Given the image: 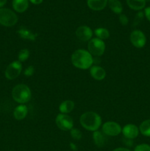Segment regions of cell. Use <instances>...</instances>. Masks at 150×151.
<instances>
[{
  "instance_id": "obj_2",
  "label": "cell",
  "mask_w": 150,
  "mask_h": 151,
  "mask_svg": "<svg viewBox=\"0 0 150 151\" xmlns=\"http://www.w3.org/2000/svg\"><path fill=\"white\" fill-rule=\"evenodd\" d=\"M79 122L85 129L89 131H96L101 125V118L94 111H87L82 114L79 118Z\"/></svg>"
},
{
  "instance_id": "obj_7",
  "label": "cell",
  "mask_w": 150,
  "mask_h": 151,
  "mask_svg": "<svg viewBox=\"0 0 150 151\" xmlns=\"http://www.w3.org/2000/svg\"><path fill=\"white\" fill-rule=\"evenodd\" d=\"M22 71V65L19 60H15L10 63L6 69L4 75L7 79L14 80L20 75Z\"/></svg>"
},
{
  "instance_id": "obj_14",
  "label": "cell",
  "mask_w": 150,
  "mask_h": 151,
  "mask_svg": "<svg viewBox=\"0 0 150 151\" xmlns=\"http://www.w3.org/2000/svg\"><path fill=\"white\" fill-rule=\"evenodd\" d=\"M28 114V109L25 105L21 104L18 106L13 111V116L17 120H22Z\"/></svg>"
},
{
  "instance_id": "obj_33",
  "label": "cell",
  "mask_w": 150,
  "mask_h": 151,
  "mask_svg": "<svg viewBox=\"0 0 150 151\" xmlns=\"http://www.w3.org/2000/svg\"><path fill=\"white\" fill-rule=\"evenodd\" d=\"M7 0H0V7H3L7 3Z\"/></svg>"
},
{
  "instance_id": "obj_8",
  "label": "cell",
  "mask_w": 150,
  "mask_h": 151,
  "mask_svg": "<svg viewBox=\"0 0 150 151\" xmlns=\"http://www.w3.org/2000/svg\"><path fill=\"white\" fill-rule=\"evenodd\" d=\"M122 128L118 122L113 121H107L102 125V132L105 135L110 137H116L121 133Z\"/></svg>"
},
{
  "instance_id": "obj_5",
  "label": "cell",
  "mask_w": 150,
  "mask_h": 151,
  "mask_svg": "<svg viewBox=\"0 0 150 151\" xmlns=\"http://www.w3.org/2000/svg\"><path fill=\"white\" fill-rule=\"evenodd\" d=\"M88 50L92 55L101 56L105 51V43L98 38H91L88 41Z\"/></svg>"
},
{
  "instance_id": "obj_12",
  "label": "cell",
  "mask_w": 150,
  "mask_h": 151,
  "mask_svg": "<svg viewBox=\"0 0 150 151\" xmlns=\"http://www.w3.org/2000/svg\"><path fill=\"white\" fill-rule=\"evenodd\" d=\"M90 74L94 79L96 81H101L106 77V72L104 69L99 66H92L90 69Z\"/></svg>"
},
{
  "instance_id": "obj_13",
  "label": "cell",
  "mask_w": 150,
  "mask_h": 151,
  "mask_svg": "<svg viewBox=\"0 0 150 151\" xmlns=\"http://www.w3.org/2000/svg\"><path fill=\"white\" fill-rule=\"evenodd\" d=\"M108 0H87V4L91 10L99 11L107 6Z\"/></svg>"
},
{
  "instance_id": "obj_23",
  "label": "cell",
  "mask_w": 150,
  "mask_h": 151,
  "mask_svg": "<svg viewBox=\"0 0 150 151\" xmlns=\"http://www.w3.org/2000/svg\"><path fill=\"white\" fill-rule=\"evenodd\" d=\"M29 51L27 49H23V50H20L18 55V58H19V62H24L29 58Z\"/></svg>"
},
{
  "instance_id": "obj_11",
  "label": "cell",
  "mask_w": 150,
  "mask_h": 151,
  "mask_svg": "<svg viewBox=\"0 0 150 151\" xmlns=\"http://www.w3.org/2000/svg\"><path fill=\"white\" fill-rule=\"evenodd\" d=\"M122 134L124 137L128 139H135L139 134V128L133 124H127L122 128Z\"/></svg>"
},
{
  "instance_id": "obj_4",
  "label": "cell",
  "mask_w": 150,
  "mask_h": 151,
  "mask_svg": "<svg viewBox=\"0 0 150 151\" xmlns=\"http://www.w3.org/2000/svg\"><path fill=\"white\" fill-rule=\"evenodd\" d=\"M18 22L16 13L8 8H0V24L4 27L14 26Z\"/></svg>"
},
{
  "instance_id": "obj_28",
  "label": "cell",
  "mask_w": 150,
  "mask_h": 151,
  "mask_svg": "<svg viewBox=\"0 0 150 151\" xmlns=\"http://www.w3.org/2000/svg\"><path fill=\"white\" fill-rule=\"evenodd\" d=\"M119 22H120V23L122 25L125 26V25L127 24L128 22H129V19H128L127 16H126V15L121 13V14L119 15Z\"/></svg>"
},
{
  "instance_id": "obj_32",
  "label": "cell",
  "mask_w": 150,
  "mask_h": 151,
  "mask_svg": "<svg viewBox=\"0 0 150 151\" xmlns=\"http://www.w3.org/2000/svg\"><path fill=\"white\" fill-rule=\"evenodd\" d=\"M113 151H131L129 150V149L127 148H125V147H118V148L115 149Z\"/></svg>"
},
{
  "instance_id": "obj_6",
  "label": "cell",
  "mask_w": 150,
  "mask_h": 151,
  "mask_svg": "<svg viewBox=\"0 0 150 151\" xmlns=\"http://www.w3.org/2000/svg\"><path fill=\"white\" fill-rule=\"evenodd\" d=\"M56 125L61 131H71L74 128L73 119L65 114H59L55 118Z\"/></svg>"
},
{
  "instance_id": "obj_21",
  "label": "cell",
  "mask_w": 150,
  "mask_h": 151,
  "mask_svg": "<svg viewBox=\"0 0 150 151\" xmlns=\"http://www.w3.org/2000/svg\"><path fill=\"white\" fill-rule=\"evenodd\" d=\"M138 128L142 135L150 137V119H146L143 121Z\"/></svg>"
},
{
  "instance_id": "obj_25",
  "label": "cell",
  "mask_w": 150,
  "mask_h": 151,
  "mask_svg": "<svg viewBox=\"0 0 150 151\" xmlns=\"http://www.w3.org/2000/svg\"><path fill=\"white\" fill-rule=\"evenodd\" d=\"M143 19H144V13L141 11L138 12L135 16V19H134L133 26H137V25L139 24L141 21L143 20Z\"/></svg>"
},
{
  "instance_id": "obj_29",
  "label": "cell",
  "mask_w": 150,
  "mask_h": 151,
  "mask_svg": "<svg viewBox=\"0 0 150 151\" xmlns=\"http://www.w3.org/2000/svg\"><path fill=\"white\" fill-rule=\"evenodd\" d=\"M144 14H145L146 17L150 22V7H146L145 8V10H144Z\"/></svg>"
},
{
  "instance_id": "obj_20",
  "label": "cell",
  "mask_w": 150,
  "mask_h": 151,
  "mask_svg": "<svg viewBox=\"0 0 150 151\" xmlns=\"http://www.w3.org/2000/svg\"><path fill=\"white\" fill-rule=\"evenodd\" d=\"M110 10L116 14H121L123 10V7H122L121 3L119 0H108L107 1Z\"/></svg>"
},
{
  "instance_id": "obj_17",
  "label": "cell",
  "mask_w": 150,
  "mask_h": 151,
  "mask_svg": "<svg viewBox=\"0 0 150 151\" xmlns=\"http://www.w3.org/2000/svg\"><path fill=\"white\" fill-rule=\"evenodd\" d=\"M29 7L28 0H13V7L18 13H24Z\"/></svg>"
},
{
  "instance_id": "obj_27",
  "label": "cell",
  "mask_w": 150,
  "mask_h": 151,
  "mask_svg": "<svg viewBox=\"0 0 150 151\" xmlns=\"http://www.w3.org/2000/svg\"><path fill=\"white\" fill-rule=\"evenodd\" d=\"M34 72H35V69H34L33 66H29L25 69L24 74V75L26 77H31L32 75H33Z\"/></svg>"
},
{
  "instance_id": "obj_22",
  "label": "cell",
  "mask_w": 150,
  "mask_h": 151,
  "mask_svg": "<svg viewBox=\"0 0 150 151\" xmlns=\"http://www.w3.org/2000/svg\"><path fill=\"white\" fill-rule=\"evenodd\" d=\"M94 33H95L96 38H99L101 40H105L109 38L110 36V32L108 29L104 27H99L94 30Z\"/></svg>"
},
{
  "instance_id": "obj_26",
  "label": "cell",
  "mask_w": 150,
  "mask_h": 151,
  "mask_svg": "<svg viewBox=\"0 0 150 151\" xmlns=\"http://www.w3.org/2000/svg\"><path fill=\"white\" fill-rule=\"evenodd\" d=\"M134 151H150V145L148 144H141L137 145Z\"/></svg>"
},
{
  "instance_id": "obj_24",
  "label": "cell",
  "mask_w": 150,
  "mask_h": 151,
  "mask_svg": "<svg viewBox=\"0 0 150 151\" xmlns=\"http://www.w3.org/2000/svg\"><path fill=\"white\" fill-rule=\"evenodd\" d=\"M70 134H71V137L72 139L74 140L81 139V138H82V132H81L78 128H73L70 131Z\"/></svg>"
},
{
  "instance_id": "obj_10",
  "label": "cell",
  "mask_w": 150,
  "mask_h": 151,
  "mask_svg": "<svg viewBox=\"0 0 150 151\" xmlns=\"http://www.w3.org/2000/svg\"><path fill=\"white\" fill-rule=\"evenodd\" d=\"M76 36L80 41H89L92 38L93 36V31L91 27L88 26H80L76 29Z\"/></svg>"
},
{
  "instance_id": "obj_31",
  "label": "cell",
  "mask_w": 150,
  "mask_h": 151,
  "mask_svg": "<svg viewBox=\"0 0 150 151\" xmlns=\"http://www.w3.org/2000/svg\"><path fill=\"white\" fill-rule=\"evenodd\" d=\"M29 1L34 4H40L43 2V0H29Z\"/></svg>"
},
{
  "instance_id": "obj_1",
  "label": "cell",
  "mask_w": 150,
  "mask_h": 151,
  "mask_svg": "<svg viewBox=\"0 0 150 151\" xmlns=\"http://www.w3.org/2000/svg\"><path fill=\"white\" fill-rule=\"evenodd\" d=\"M93 62L94 59L92 55L85 50H75L71 55L72 64L78 69H89L92 66Z\"/></svg>"
},
{
  "instance_id": "obj_3",
  "label": "cell",
  "mask_w": 150,
  "mask_h": 151,
  "mask_svg": "<svg viewBox=\"0 0 150 151\" xmlns=\"http://www.w3.org/2000/svg\"><path fill=\"white\" fill-rule=\"evenodd\" d=\"M13 100L20 104H24L30 100L32 92L30 88L25 84H18L12 91Z\"/></svg>"
},
{
  "instance_id": "obj_15",
  "label": "cell",
  "mask_w": 150,
  "mask_h": 151,
  "mask_svg": "<svg viewBox=\"0 0 150 151\" xmlns=\"http://www.w3.org/2000/svg\"><path fill=\"white\" fill-rule=\"evenodd\" d=\"M18 34L21 38L25 40H29V41H35L38 37V35L34 33L29 29L25 27H21L19 30L17 31Z\"/></svg>"
},
{
  "instance_id": "obj_30",
  "label": "cell",
  "mask_w": 150,
  "mask_h": 151,
  "mask_svg": "<svg viewBox=\"0 0 150 151\" xmlns=\"http://www.w3.org/2000/svg\"><path fill=\"white\" fill-rule=\"evenodd\" d=\"M69 145H70L71 149V150H73V151H76V150H77V147H76V145L74 144V143L71 142Z\"/></svg>"
},
{
  "instance_id": "obj_16",
  "label": "cell",
  "mask_w": 150,
  "mask_h": 151,
  "mask_svg": "<svg viewBox=\"0 0 150 151\" xmlns=\"http://www.w3.org/2000/svg\"><path fill=\"white\" fill-rule=\"evenodd\" d=\"M74 107H75L74 102L70 100H67L62 102V103H60V106H59V110H60V111L61 112V114H67L71 113V112L74 110Z\"/></svg>"
},
{
  "instance_id": "obj_18",
  "label": "cell",
  "mask_w": 150,
  "mask_h": 151,
  "mask_svg": "<svg viewBox=\"0 0 150 151\" xmlns=\"http://www.w3.org/2000/svg\"><path fill=\"white\" fill-rule=\"evenodd\" d=\"M105 134L99 131H94L93 134V139L96 145L99 147H104L106 143V138L104 137Z\"/></svg>"
},
{
  "instance_id": "obj_19",
  "label": "cell",
  "mask_w": 150,
  "mask_h": 151,
  "mask_svg": "<svg viewBox=\"0 0 150 151\" xmlns=\"http://www.w3.org/2000/svg\"><path fill=\"white\" fill-rule=\"evenodd\" d=\"M127 5L134 10H141L146 6V0H126Z\"/></svg>"
},
{
  "instance_id": "obj_9",
  "label": "cell",
  "mask_w": 150,
  "mask_h": 151,
  "mask_svg": "<svg viewBox=\"0 0 150 151\" xmlns=\"http://www.w3.org/2000/svg\"><path fill=\"white\" fill-rule=\"evenodd\" d=\"M130 41L136 48H143L146 44V37L142 31L135 29L130 34Z\"/></svg>"
},
{
  "instance_id": "obj_34",
  "label": "cell",
  "mask_w": 150,
  "mask_h": 151,
  "mask_svg": "<svg viewBox=\"0 0 150 151\" xmlns=\"http://www.w3.org/2000/svg\"><path fill=\"white\" fill-rule=\"evenodd\" d=\"M146 1H149V2H150V0H146Z\"/></svg>"
}]
</instances>
